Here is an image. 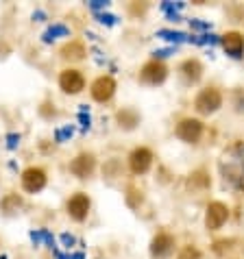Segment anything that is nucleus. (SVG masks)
Segmentation results:
<instances>
[{"label":"nucleus","instance_id":"nucleus-4","mask_svg":"<svg viewBox=\"0 0 244 259\" xmlns=\"http://www.w3.org/2000/svg\"><path fill=\"white\" fill-rule=\"evenodd\" d=\"M200 135H203V122H198L194 118H185L177 124V138L179 140L194 144L200 140Z\"/></svg>","mask_w":244,"mask_h":259},{"label":"nucleus","instance_id":"nucleus-8","mask_svg":"<svg viewBox=\"0 0 244 259\" xmlns=\"http://www.w3.org/2000/svg\"><path fill=\"white\" fill-rule=\"evenodd\" d=\"M94 168H96V159H94V155H90V153H81L70 163V172L78 179H88L92 172H94Z\"/></svg>","mask_w":244,"mask_h":259},{"label":"nucleus","instance_id":"nucleus-16","mask_svg":"<svg viewBox=\"0 0 244 259\" xmlns=\"http://www.w3.org/2000/svg\"><path fill=\"white\" fill-rule=\"evenodd\" d=\"M116 118H118V122H120V126H125V128H133V126L140 122L138 113H135L133 109H122V111H118Z\"/></svg>","mask_w":244,"mask_h":259},{"label":"nucleus","instance_id":"nucleus-21","mask_svg":"<svg viewBox=\"0 0 244 259\" xmlns=\"http://www.w3.org/2000/svg\"><path fill=\"white\" fill-rule=\"evenodd\" d=\"M31 240H33L35 244H37L39 240H46V242L50 244V248L55 246V240H53V235H50L48 231H33V233H31Z\"/></svg>","mask_w":244,"mask_h":259},{"label":"nucleus","instance_id":"nucleus-28","mask_svg":"<svg viewBox=\"0 0 244 259\" xmlns=\"http://www.w3.org/2000/svg\"><path fill=\"white\" fill-rule=\"evenodd\" d=\"M20 142L18 135H9V148H16V144Z\"/></svg>","mask_w":244,"mask_h":259},{"label":"nucleus","instance_id":"nucleus-27","mask_svg":"<svg viewBox=\"0 0 244 259\" xmlns=\"http://www.w3.org/2000/svg\"><path fill=\"white\" fill-rule=\"evenodd\" d=\"M61 240H63V244H66L68 248L74 244V237H72V235H68V233H63V235H61Z\"/></svg>","mask_w":244,"mask_h":259},{"label":"nucleus","instance_id":"nucleus-6","mask_svg":"<svg viewBox=\"0 0 244 259\" xmlns=\"http://www.w3.org/2000/svg\"><path fill=\"white\" fill-rule=\"evenodd\" d=\"M22 188L31 194L44 190L46 188V172L42 168H26L22 172Z\"/></svg>","mask_w":244,"mask_h":259},{"label":"nucleus","instance_id":"nucleus-17","mask_svg":"<svg viewBox=\"0 0 244 259\" xmlns=\"http://www.w3.org/2000/svg\"><path fill=\"white\" fill-rule=\"evenodd\" d=\"M5 211H18L20 207H22V198L18 196V194H9L7 198H3V203H0Z\"/></svg>","mask_w":244,"mask_h":259},{"label":"nucleus","instance_id":"nucleus-2","mask_svg":"<svg viewBox=\"0 0 244 259\" xmlns=\"http://www.w3.org/2000/svg\"><path fill=\"white\" fill-rule=\"evenodd\" d=\"M220 105H222V96H220V92H218L216 88L203 90V92H200V94L196 96V100H194L196 111H200V113H214Z\"/></svg>","mask_w":244,"mask_h":259},{"label":"nucleus","instance_id":"nucleus-25","mask_svg":"<svg viewBox=\"0 0 244 259\" xmlns=\"http://www.w3.org/2000/svg\"><path fill=\"white\" fill-rule=\"evenodd\" d=\"M68 135H72V128H70V126L68 128H61V131H57V142H63Z\"/></svg>","mask_w":244,"mask_h":259},{"label":"nucleus","instance_id":"nucleus-12","mask_svg":"<svg viewBox=\"0 0 244 259\" xmlns=\"http://www.w3.org/2000/svg\"><path fill=\"white\" fill-rule=\"evenodd\" d=\"M68 213L78 222L85 220L90 213V198L85 196V194H74V196L68 200Z\"/></svg>","mask_w":244,"mask_h":259},{"label":"nucleus","instance_id":"nucleus-18","mask_svg":"<svg viewBox=\"0 0 244 259\" xmlns=\"http://www.w3.org/2000/svg\"><path fill=\"white\" fill-rule=\"evenodd\" d=\"M59 35H63V37H68V35H70L68 26H63V24H55V26H50L48 31L44 33V41H53L55 37H59Z\"/></svg>","mask_w":244,"mask_h":259},{"label":"nucleus","instance_id":"nucleus-7","mask_svg":"<svg viewBox=\"0 0 244 259\" xmlns=\"http://www.w3.org/2000/svg\"><path fill=\"white\" fill-rule=\"evenodd\" d=\"M229 218V209L227 205L222 203H212L210 207H207V213H205V225L210 231H216V229H220L222 225L227 222Z\"/></svg>","mask_w":244,"mask_h":259},{"label":"nucleus","instance_id":"nucleus-14","mask_svg":"<svg viewBox=\"0 0 244 259\" xmlns=\"http://www.w3.org/2000/svg\"><path fill=\"white\" fill-rule=\"evenodd\" d=\"M179 72H181V76L185 78V83H196L200 74H203V66H200L196 59H185L181 63V68H179Z\"/></svg>","mask_w":244,"mask_h":259},{"label":"nucleus","instance_id":"nucleus-29","mask_svg":"<svg viewBox=\"0 0 244 259\" xmlns=\"http://www.w3.org/2000/svg\"><path fill=\"white\" fill-rule=\"evenodd\" d=\"M78 120L83 122V126H85V128L90 126V116H85V113H81V116H78Z\"/></svg>","mask_w":244,"mask_h":259},{"label":"nucleus","instance_id":"nucleus-3","mask_svg":"<svg viewBox=\"0 0 244 259\" xmlns=\"http://www.w3.org/2000/svg\"><path fill=\"white\" fill-rule=\"evenodd\" d=\"M166 76H168V70L166 66H164L161 61H148L144 68L140 70V81L142 83H146V85H159L166 81Z\"/></svg>","mask_w":244,"mask_h":259},{"label":"nucleus","instance_id":"nucleus-19","mask_svg":"<svg viewBox=\"0 0 244 259\" xmlns=\"http://www.w3.org/2000/svg\"><path fill=\"white\" fill-rule=\"evenodd\" d=\"M190 188H210V177L205 175V172H194V175L190 177V181H188Z\"/></svg>","mask_w":244,"mask_h":259},{"label":"nucleus","instance_id":"nucleus-5","mask_svg":"<svg viewBox=\"0 0 244 259\" xmlns=\"http://www.w3.org/2000/svg\"><path fill=\"white\" fill-rule=\"evenodd\" d=\"M59 88L66 92V94H78L85 88V78L78 70H63L59 74Z\"/></svg>","mask_w":244,"mask_h":259},{"label":"nucleus","instance_id":"nucleus-23","mask_svg":"<svg viewBox=\"0 0 244 259\" xmlns=\"http://www.w3.org/2000/svg\"><path fill=\"white\" fill-rule=\"evenodd\" d=\"M90 7H92L94 11H98V9H107V7H109V3H107V0H92Z\"/></svg>","mask_w":244,"mask_h":259},{"label":"nucleus","instance_id":"nucleus-15","mask_svg":"<svg viewBox=\"0 0 244 259\" xmlns=\"http://www.w3.org/2000/svg\"><path fill=\"white\" fill-rule=\"evenodd\" d=\"M61 57L63 59H70V61H78L85 57V46L81 44V41H70V44H66L61 48Z\"/></svg>","mask_w":244,"mask_h":259},{"label":"nucleus","instance_id":"nucleus-22","mask_svg":"<svg viewBox=\"0 0 244 259\" xmlns=\"http://www.w3.org/2000/svg\"><path fill=\"white\" fill-rule=\"evenodd\" d=\"M179 259H200V253L194 246H185L181 253H179Z\"/></svg>","mask_w":244,"mask_h":259},{"label":"nucleus","instance_id":"nucleus-9","mask_svg":"<svg viewBox=\"0 0 244 259\" xmlns=\"http://www.w3.org/2000/svg\"><path fill=\"white\" fill-rule=\"evenodd\" d=\"M150 163H153V153L148 148H135L131 155H129V168H131L135 175H144L148 172Z\"/></svg>","mask_w":244,"mask_h":259},{"label":"nucleus","instance_id":"nucleus-13","mask_svg":"<svg viewBox=\"0 0 244 259\" xmlns=\"http://www.w3.org/2000/svg\"><path fill=\"white\" fill-rule=\"evenodd\" d=\"M222 46H225L227 50V55H231V57H242L244 53V37L240 33H227V35H222Z\"/></svg>","mask_w":244,"mask_h":259},{"label":"nucleus","instance_id":"nucleus-26","mask_svg":"<svg viewBox=\"0 0 244 259\" xmlns=\"http://www.w3.org/2000/svg\"><path fill=\"white\" fill-rule=\"evenodd\" d=\"M96 18H100V22H107V24H116V18L113 16H105V13H96Z\"/></svg>","mask_w":244,"mask_h":259},{"label":"nucleus","instance_id":"nucleus-24","mask_svg":"<svg viewBox=\"0 0 244 259\" xmlns=\"http://www.w3.org/2000/svg\"><path fill=\"white\" fill-rule=\"evenodd\" d=\"M55 255H57V259H85L83 253H76V255H63V253H59V250H55Z\"/></svg>","mask_w":244,"mask_h":259},{"label":"nucleus","instance_id":"nucleus-10","mask_svg":"<svg viewBox=\"0 0 244 259\" xmlns=\"http://www.w3.org/2000/svg\"><path fill=\"white\" fill-rule=\"evenodd\" d=\"M116 92V81L111 76H98L94 83H92V98L98 100V103H105L109 100Z\"/></svg>","mask_w":244,"mask_h":259},{"label":"nucleus","instance_id":"nucleus-11","mask_svg":"<svg viewBox=\"0 0 244 259\" xmlns=\"http://www.w3.org/2000/svg\"><path fill=\"white\" fill-rule=\"evenodd\" d=\"M172 248H175V237L168 235V233H159L153 237V242H150V253H153L157 259H164L172 253Z\"/></svg>","mask_w":244,"mask_h":259},{"label":"nucleus","instance_id":"nucleus-20","mask_svg":"<svg viewBox=\"0 0 244 259\" xmlns=\"http://www.w3.org/2000/svg\"><path fill=\"white\" fill-rule=\"evenodd\" d=\"M157 35L164 37V39H170V41H185V39H188V35L179 33V31H159Z\"/></svg>","mask_w":244,"mask_h":259},{"label":"nucleus","instance_id":"nucleus-1","mask_svg":"<svg viewBox=\"0 0 244 259\" xmlns=\"http://www.w3.org/2000/svg\"><path fill=\"white\" fill-rule=\"evenodd\" d=\"M220 172L225 183L244 192V144H233L220 157Z\"/></svg>","mask_w":244,"mask_h":259},{"label":"nucleus","instance_id":"nucleus-30","mask_svg":"<svg viewBox=\"0 0 244 259\" xmlns=\"http://www.w3.org/2000/svg\"><path fill=\"white\" fill-rule=\"evenodd\" d=\"M170 55V50H157L155 57H168Z\"/></svg>","mask_w":244,"mask_h":259}]
</instances>
